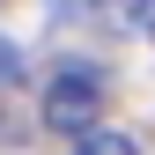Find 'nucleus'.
<instances>
[{"label": "nucleus", "instance_id": "7ed1b4c3", "mask_svg": "<svg viewBox=\"0 0 155 155\" xmlns=\"http://www.w3.org/2000/svg\"><path fill=\"white\" fill-rule=\"evenodd\" d=\"M74 155H133V140H126V133H104V126H89Z\"/></svg>", "mask_w": 155, "mask_h": 155}, {"label": "nucleus", "instance_id": "f03ea898", "mask_svg": "<svg viewBox=\"0 0 155 155\" xmlns=\"http://www.w3.org/2000/svg\"><path fill=\"white\" fill-rule=\"evenodd\" d=\"M104 22H118V30H155V0H104Z\"/></svg>", "mask_w": 155, "mask_h": 155}, {"label": "nucleus", "instance_id": "f257e3e1", "mask_svg": "<svg viewBox=\"0 0 155 155\" xmlns=\"http://www.w3.org/2000/svg\"><path fill=\"white\" fill-rule=\"evenodd\" d=\"M96 118H104V74L81 67V59L52 67V81H45V126H59V133H89Z\"/></svg>", "mask_w": 155, "mask_h": 155}]
</instances>
